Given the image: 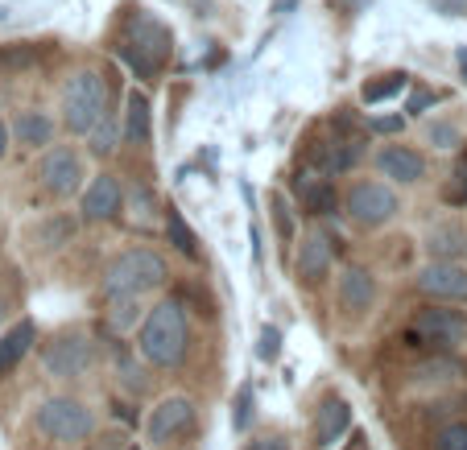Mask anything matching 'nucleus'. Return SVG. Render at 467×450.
Masks as SVG:
<instances>
[{
  "instance_id": "nucleus-40",
  "label": "nucleus",
  "mask_w": 467,
  "mask_h": 450,
  "mask_svg": "<svg viewBox=\"0 0 467 450\" xmlns=\"http://www.w3.org/2000/svg\"><path fill=\"white\" fill-rule=\"evenodd\" d=\"M463 248H467V236H463Z\"/></svg>"
},
{
  "instance_id": "nucleus-24",
  "label": "nucleus",
  "mask_w": 467,
  "mask_h": 450,
  "mask_svg": "<svg viewBox=\"0 0 467 450\" xmlns=\"http://www.w3.org/2000/svg\"><path fill=\"white\" fill-rule=\"evenodd\" d=\"M401 87H410V75H406V71H385V75H377V79L364 83V87H360V99H364V104H380V99L397 96Z\"/></svg>"
},
{
  "instance_id": "nucleus-30",
  "label": "nucleus",
  "mask_w": 467,
  "mask_h": 450,
  "mask_svg": "<svg viewBox=\"0 0 467 450\" xmlns=\"http://www.w3.org/2000/svg\"><path fill=\"white\" fill-rule=\"evenodd\" d=\"M439 91H431V87H414V91H410V104H406V112L410 116H422L426 112V107H434V104H439Z\"/></svg>"
},
{
  "instance_id": "nucleus-31",
  "label": "nucleus",
  "mask_w": 467,
  "mask_h": 450,
  "mask_svg": "<svg viewBox=\"0 0 467 450\" xmlns=\"http://www.w3.org/2000/svg\"><path fill=\"white\" fill-rule=\"evenodd\" d=\"M269 207H274V220H277V231H282V240L294 236V220H290V207H285L282 195H269Z\"/></svg>"
},
{
  "instance_id": "nucleus-17",
  "label": "nucleus",
  "mask_w": 467,
  "mask_h": 450,
  "mask_svg": "<svg viewBox=\"0 0 467 450\" xmlns=\"http://www.w3.org/2000/svg\"><path fill=\"white\" fill-rule=\"evenodd\" d=\"M124 207V190L116 182V174H99L91 178V186L83 190V220L88 223H104V220H116Z\"/></svg>"
},
{
  "instance_id": "nucleus-8",
  "label": "nucleus",
  "mask_w": 467,
  "mask_h": 450,
  "mask_svg": "<svg viewBox=\"0 0 467 450\" xmlns=\"http://www.w3.org/2000/svg\"><path fill=\"white\" fill-rule=\"evenodd\" d=\"M360 158H364V137H348V133H336V128H331V137L306 145V166L327 178L348 174Z\"/></svg>"
},
{
  "instance_id": "nucleus-3",
  "label": "nucleus",
  "mask_w": 467,
  "mask_h": 450,
  "mask_svg": "<svg viewBox=\"0 0 467 450\" xmlns=\"http://www.w3.org/2000/svg\"><path fill=\"white\" fill-rule=\"evenodd\" d=\"M170 281V265L153 248H124L112 265L104 269V298H141Z\"/></svg>"
},
{
  "instance_id": "nucleus-32",
  "label": "nucleus",
  "mask_w": 467,
  "mask_h": 450,
  "mask_svg": "<svg viewBox=\"0 0 467 450\" xmlns=\"http://www.w3.org/2000/svg\"><path fill=\"white\" fill-rule=\"evenodd\" d=\"M116 306H112V327L116 331H129L132 322H137V314H132V302L137 298H112Z\"/></svg>"
},
{
  "instance_id": "nucleus-29",
  "label": "nucleus",
  "mask_w": 467,
  "mask_h": 450,
  "mask_svg": "<svg viewBox=\"0 0 467 450\" xmlns=\"http://www.w3.org/2000/svg\"><path fill=\"white\" fill-rule=\"evenodd\" d=\"M434 450H467V422H451L434 434Z\"/></svg>"
},
{
  "instance_id": "nucleus-36",
  "label": "nucleus",
  "mask_w": 467,
  "mask_h": 450,
  "mask_svg": "<svg viewBox=\"0 0 467 450\" xmlns=\"http://www.w3.org/2000/svg\"><path fill=\"white\" fill-rule=\"evenodd\" d=\"M431 141H434V145H455V128L439 124V128H431Z\"/></svg>"
},
{
  "instance_id": "nucleus-16",
  "label": "nucleus",
  "mask_w": 467,
  "mask_h": 450,
  "mask_svg": "<svg viewBox=\"0 0 467 450\" xmlns=\"http://www.w3.org/2000/svg\"><path fill=\"white\" fill-rule=\"evenodd\" d=\"M352 430V405L344 397H323V405L315 409V425H310V438H315V450L336 446L344 434Z\"/></svg>"
},
{
  "instance_id": "nucleus-22",
  "label": "nucleus",
  "mask_w": 467,
  "mask_h": 450,
  "mask_svg": "<svg viewBox=\"0 0 467 450\" xmlns=\"http://www.w3.org/2000/svg\"><path fill=\"white\" fill-rule=\"evenodd\" d=\"M42 50L34 42H13V46H0V75H26L37 66Z\"/></svg>"
},
{
  "instance_id": "nucleus-10",
  "label": "nucleus",
  "mask_w": 467,
  "mask_h": 450,
  "mask_svg": "<svg viewBox=\"0 0 467 450\" xmlns=\"http://www.w3.org/2000/svg\"><path fill=\"white\" fill-rule=\"evenodd\" d=\"M42 363H46V372H50V376H58V380L83 376V372L91 368L88 335H79V331H62V335H54L50 343L42 347Z\"/></svg>"
},
{
  "instance_id": "nucleus-5",
  "label": "nucleus",
  "mask_w": 467,
  "mask_h": 450,
  "mask_svg": "<svg viewBox=\"0 0 467 450\" xmlns=\"http://www.w3.org/2000/svg\"><path fill=\"white\" fill-rule=\"evenodd\" d=\"M410 343L434 347V352H451V347L467 343V314L451 306H422L406 331Z\"/></svg>"
},
{
  "instance_id": "nucleus-38",
  "label": "nucleus",
  "mask_w": 467,
  "mask_h": 450,
  "mask_svg": "<svg viewBox=\"0 0 467 450\" xmlns=\"http://www.w3.org/2000/svg\"><path fill=\"white\" fill-rule=\"evenodd\" d=\"M294 5H298V0H277V5H274V13H290Z\"/></svg>"
},
{
  "instance_id": "nucleus-34",
  "label": "nucleus",
  "mask_w": 467,
  "mask_h": 450,
  "mask_svg": "<svg viewBox=\"0 0 467 450\" xmlns=\"http://www.w3.org/2000/svg\"><path fill=\"white\" fill-rule=\"evenodd\" d=\"M248 422H253V389H240V405H236V417H232V425L236 430H248Z\"/></svg>"
},
{
  "instance_id": "nucleus-12",
  "label": "nucleus",
  "mask_w": 467,
  "mask_h": 450,
  "mask_svg": "<svg viewBox=\"0 0 467 450\" xmlns=\"http://www.w3.org/2000/svg\"><path fill=\"white\" fill-rule=\"evenodd\" d=\"M194 430V401L191 397H166L150 417V442L170 446V442H182Z\"/></svg>"
},
{
  "instance_id": "nucleus-25",
  "label": "nucleus",
  "mask_w": 467,
  "mask_h": 450,
  "mask_svg": "<svg viewBox=\"0 0 467 450\" xmlns=\"http://www.w3.org/2000/svg\"><path fill=\"white\" fill-rule=\"evenodd\" d=\"M426 248H431L434 261H451V256L463 248V236H459L455 223H442V228H431V236H426Z\"/></svg>"
},
{
  "instance_id": "nucleus-39",
  "label": "nucleus",
  "mask_w": 467,
  "mask_h": 450,
  "mask_svg": "<svg viewBox=\"0 0 467 450\" xmlns=\"http://www.w3.org/2000/svg\"><path fill=\"white\" fill-rule=\"evenodd\" d=\"M5 310H9V298H5V293H0V322H5Z\"/></svg>"
},
{
  "instance_id": "nucleus-33",
  "label": "nucleus",
  "mask_w": 467,
  "mask_h": 450,
  "mask_svg": "<svg viewBox=\"0 0 467 450\" xmlns=\"http://www.w3.org/2000/svg\"><path fill=\"white\" fill-rule=\"evenodd\" d=\"M277 352H282V331H277V327H265L256 355H261V360H277Z\"/></svg>"
},
{
  "instance_id": "nucleus-26",
  "label": "nucleus",
  "mask_w": 467,
  "mask_h": 450,
  "mask_svg": "<svg viewBox=\"0 0 467 450\" xmlns=\"http://www.w3.org/2000/svg\"><path fill=\"white\" fill-rule=\"evenodd\" d=\"M88 145H91V153H96V158H108V153H116V120H112V112H104L96 124H91Z\"/></svg>"
},
{
  "instance_id": "nucleus-18",
  "label": "nucleus",
  "mask_w": 467,
  "mask_h": 450,
  "mask_svg": "<svg viewBox=\"0 0 467 450\" xmlns=\"http://www.w3.org/2000/svg\"><path fill=\"white\" fill-rule=\"evenodd\" d=\"M377 166H380V174L393 178V182H401V186L422 182V174H426L422 153L410 149V145H385V149L377 153Z\"/></svg>"
},
{
  "instance_id": "nucleus-11",
  "label": "nucleus",
  "mask_w": 467,
  "mask_h": 450,
  "mask_svg": "<svg viewBox=\"0 0 467 450\" xmlns=\"http://www.w3.org/2000/svg\"><path fill=\"white\" fill-rule=\"evenodd\" d=\"M37 174H42V186L54 199H71L83 186V161L71 145H54V149H46Z\"/></svg>"
},
{
  "instance_id": "nucleus-27",
  "label": "nucleus",
  "mask_w": 467,
  "mask_h": 450,
  "mask_svg": "<svg viewBox=\"0 0 467 450\" xmlns=\"http://www.w3.org/2000/svg\"><path fill=\"white\" fill-rule=\"evenodd\" d=\"M71 236H75V220H67V215H58V220L42 223V228L34 231V240H37L42 248H62V244H71Z\"/></svg>"
},
{
  "instance_id": "nucleus-1",
  "label": "nucleus",
  "mask_w": 467,
  "mask_h": 450,
  "mask_svg": "<svg viewBox=\"0 0 467 450\" xmlns=\"http://www.w3.org/2000/svg\"><path fill=\"white\" fill-rule=\"evenodd\" d=\"M137 352L153 368H182L186 352H191V327H186L182 298H161L145 314V327L137 335Z\"/></svg>"
},
{
  "instance_id": "nucleus-35",
  "label": "nucleus",
  "mask_w": 467,
  "mask_h": 450,
  "mask_svg": "<svg viewBox=\"0 0 467 450\" xmlns=\"http://www.w3.org/2000/svg\"><path fill=\"white\" fill-rule=\"evenodd\" d=\"M364 124H368V133H401V128H406L401 116H372V120H364Z\"/></svg>"
},
{
  "instance_id": "nucleus-21",
  "label": "nucleus",
  "mask_w": 467,
  "mask_h": 450,
  "mask_svg": "<svg viewBox=\"0 0 467 450\" xmlns=\"http://www.w3.org/2000/svg\"><path fill=\"white\" fill-rule=\"evenodd\" d=\"M13 133L26 149H37V145H50L54 141V120L46 112H21L17 124H13Z\"/></svg>"
},
{
  "instance_id": "nucleus-28",
  "label": "nucleus",
  "mask_w": 467,
  "mask_h": 450,
  "mask_svg": "<svg viewBox=\"0 0 467 450\" xmlns=\"http://www.w3.org/2000/svg\"><path fill=\"white\" fill-rule=\"evenodd\" d=\"M442 199H447L451 207H467V149L459 153L455 169H451V182L442 186Z\"/></svg>"
},
{
  "instance_id": "nucleus-6",
  "label": "nucleus",
  "mask_w": 467,
  "mask_h": 450,
  "mask_svg": "<svg viewBox=\"0 0 467 450\" xmlns=\"http://www.w3.org/2000/svg\"><path fill=\"white\" fill-rule=\"evenodd\" d=\"M34 425H37V434L50 442H83L96 430V417H91L88 405H79V401H71V397H50L37 405Z\"/></svg>"
},
{
  "instance_id": "nucleus-20",
  "label": "nucleus",
  "mask_w": 467,
  "mask_h": 450,
  "mask_svg": "<svg viewBox=\"0 0 467 450\" xmlns=\"http://www.w3.org/2000/svg\"><path fill=\"white\" fill-rule=\"evenodd\" d=\"M124 141L129 145L150 141V96L145 91H129V99H124Z\"/></svg>"
},
{
  "instance_id": "nucleus-19",
  "label": "nucleus",
  "mask_w": 467,
  "mask_h": 450,
  "mask_svg": "<svg viewBox=\"0 0 467 450\" xmlns=\"http://www.w3.org/2000/svg\"><path fill=\"white\" fill-rule=\"evenodd\" d=\"M34 339H37V327L29 322V318H21L17 327L0 335V376H5L9 368H17L21 355H26L29 347H34Z\"/></svg>"
},
{
  "instance_id": "nucleus-13",
  "label": "nucleus",
  "mask_w": 467,
  "mask_h": 450,
  "mask_svg": "<svg viewBox=\"0 0 467 450\" xmlns=\"http://www.w3.org/2000/svg\"><path fill=\"white\" fill-rule=\"evenodd\" d=\"M418 290L434 302H467V269L455 261H431L418 273Z\"/></svg>"
},
{
  "instance_id": "nucleus-15",
  "label": "nucleus",
  "mask_w": 467,
  "mask_h": 450,
  "mask_svg": "<svg viewBox=\"0 0 467 450\" xmlns=\"http://www.w3.org/2000/svg\"><path fill=\"white\" fill-rule=\"evenodd\" d=\"M336 298H339V310H344L348 318L368 314L372 302H377V277H372L368 269H360V265H348L344 273H339Z\"/></svg>"
},
{
  "instance_id": "nucleus-4",
  "label": "nucleus",
  "mask_w": 467,
  "mask_h": 450,
  "mask_svg": "<svg viewBox=\"0 0 467 450\" xmlns=\"http://www.w3.org/2000/svg\"><path fill=\"white\" fill-rule=\"evenodd\" d=\"M104 112H108L104 79H99L96 71H79L71 83H67V91H62V124H67L71 133L88 137L91 124H96Z\"/></svg>"
},
{
  "instance_id": "nucleus-23",
  "label": "nucleus",
  "mask_w": 467,
  "mask_h": 450,
  "mask_svg": "<svg viewBox=\"0 0 467 450\" xmlns=\"http://www.w3.org/2000/svg\"><path fill=\"white\" fill-rule=\"evenodd\" d=\"M166 236H170V244L186 256V261H199V256H203L199 252V240H194V231H191V223L182 220L178 207H166Z\"/></svg>"
},
{
  "instance_id": "nucleus-7",
  "label": "nucleus",
  "mask_w": 467,
  "mask_h": 450,
  "mask_svg": "<svg viewBox=\"0 0 467 450\" xmlns=\"http://www.w3.org/2000/svg\"><path fill=\"white\" fill-rule=\"evenodd\" d=\"M344 211L352 215L356 228L377 231V228H385V223L397 215V195L389 190L385 182H377V178H360V182L348 190Z\"/></svg>"
},
{
  "instance_id": "nucleus-9",
  "label": "nucleus",
  "mask_w": 467,
  "mask_h": 450,
  "mask_svg": "<svg viewBox=\"0 0 467 450\" xmlns=\"http://www.w3.org/2000/svg\"><path fill=\"white\" fill-rule=\"evenodd\" d=\"M336 248L339 240L331 236V231L315 228L306 231V236L298 240V256H294V273H298L302 285H323L327 273H331V265H336Z\"/></svg>"
},
{
  "instance_id": "nucleus-37",
  "label": "nucleus",
  "mask_w": 467,
  "mask_h": 450,
  "mask_svg": "<svg viewBox=\"0 0 467 450\" xmlns=\"http://www.w3.org/2000/svg\"><path fill=\"white\" fill-rule=\"evenodd\" d=\"M5 149H9V128L0 124V158H5Z\"/></svg>"
},
{
  "instance_id": "nucleus-2",
  "label": "nucleus",
  "mask_w": 467,
  "mask_h": 450,
  "mask_svg": "<svg viewBox=\"0 0 467 450\" xmlns=\"http://www.w3.org/2000/svg\"><path fill=\"white\" fill-rule=\"evenodd\" d=\"M170 50H174L170 29L145 9L132 13L129 26H124V37L116 42V54H120V58L129 62V71L137 75V79H145V83H153L161 71H166Z\"/></svg>"
},
{
  "instance_id": "nucleus-14",
  "label": "nucleus",
  "mask_w": 467,
  "mask_h": 450,
  "mask_svg": "<svg viewBox=\"0 0 467 450\" xmlns=\"http://www.w3.org/2000/svg\"><path fill=\"white\" fill-rule=\"evenodd\" d=\"M294 195H298V203H302V211L306 215H336L339 211V190H336V182L327 174H318V169H302L298 178H294Z\"/></svg>"
}]
</instances>
